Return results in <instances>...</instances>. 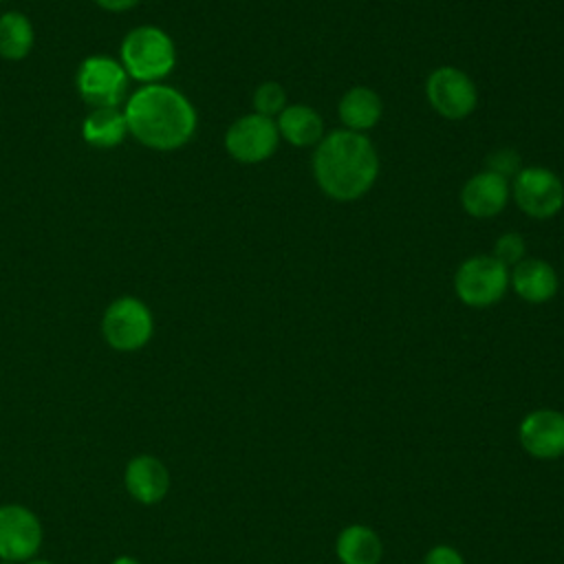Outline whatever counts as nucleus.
I'll return each instance as SVG.
<instances>
[{"mask_svg": "<svg viewBox=\"0 0 564 564\" xmlns=\"http://www.w3.org/2000/svg\"><path fill=\"white\" fill-rule=\"evenodd\" d=\"M128 134L159 152L183 148L196 132V110L189 99L167 84H143L123 106Z\"/></svg>", "mask_w": 564, "mask_h": 564, "instance_id": "f257e3e1", "label": "nucleus"}, {"mask_svg": "<svg viewBox=\"0 0 564 564\" xmlns=\"http://www.w3.org/2000/svg\"><path fill=\"white\" fill-rule=\"evenodd\" d=\"M313 174L326 196L348 203L364 196L375 185L379 156L366 134L333 130L317 143Z\"/></svg>", "mask_w": 564, "mask_h": 564, "instance_id": "f03ea898", "label": "nucleus"}, {"mask_svg": "<svg viewBox=\"0 0 564 564\" xmlns=\"http://www.w3.org/2000/svg\"><path fill=\"white\" fill-rule=\"evenodd\" d=\"M119 62L128 77L141 84H159L176 66V46L163 29L141 24L121 40Z\"/></svg>", "mask_w": 564, "mask_h": 564, "instance_id": "7ed1b4c3", "label": "nucleus"}, {"mask_svg": "<svg viewBox=\"0 0 564 564\" xmlns=\"http://www.w3.org/2000/svg\"><path fill=\"white\" fill-rule=\"evenodd\" d=\"M154 335V317L145 302L121 295L108 304L101 317V337L117 352L141 350Z\"/></svg>", "mask_w": 564, "mask_h": 564, "instance_id": "20e7f679", "label": "nucleus"}, {"mask_svg": "<svg viewBox=\"0 0 564 564\" xmlns=\"http://www.w3.org/2000/svg\"><path fill=\"white\" fill-rule=\"evenodd\" d=\"M509 284V267L494 256H474L454 273V291L458 300L471 308L496 304Z\"/></svg>", "mask_w": 564, "mask_h": 564, "instance_id": "39448f33", "label": "nucleus"}, {"mask_svg": "<svg viewBox=\"0 0 564 564\" xmlns=\"http://www.w3.org/2000/svg\"><path fill=\"white\" fill-rule=\"evenodd\" d=\"M75 86L88 106L119 108L126 99L128 73L119 59L108 55H88L77 68Z\"/></svg>", "mask_w": 564, "mask_h": 564, "instance_id": "423d86ee", "label": "nucleus"}, {"mask_svg": "<svg viewBox=\"0 0 564 564\" xmlns=\"http://www.w3.org/2000/svg\"><path fill=\"white\" fill-rule=\"evenodd\" d=\"M44 529L33 509L20 502L0 505V560L22 564L37 555Z\"/></svg>", "mask_w": 564, "mask_h": 564, "instance_id": "0eeeda50", "label": "nucleus"}, {"mask_svg": "<svg viewBox=\"0 0 564 564\" xmlns=\"http://www.w3.org/2000/svg\"><path fill=\"white\" fill-rule=\"evenodd\" d=\"M516 205L535 220L555 216L564 205V185L555 172L540 165L522 167L513 178Z\"/></svg>", "mask_w": 564, "mask_h": 564, "instance_id": "6e6552de", "label": "nucleus"}, {"mask_svg": "<svg viewBox=\"0 0 564 564\" xmlns=\"http://www.w3.org/2000/svg\"><path fill=\"white\" fill-rule=\"evenodd\" d=\"M425 97L441 117L452 121L469 117L478 104V90L471 77L454 66H441L430 73Z\"/></svg>", "mask_w": 564, "mask_h": 564, "instance_id": "1a4fd4ad", "label": "nucleus"}, {"mask_svg": "<svg viewBox=\"0 0 564 564\" xmlns=\"http://www.w3.org/2000/svg\"><path fill=\"white\" fill-rule=\"evenodd\" d=\"M280 141L273 119L258 112L242 115L225 132V150L240 163H260L269 159Z\"/></svg>", "mask_w": 564, "mask_h": 564, "instance_id": "9d476101", "label": "nucleus"}, {"mask_svg": "<svg viewBox=\"0 0 564 564\" xmlns=\"http://www.w3.org/2000/svg\"><path fill=\"white\" fill-rule=\"evenodd\" d=\"M170 471L154 454H137L123 467V487L139 505H156L170 491Z\"/></svg>", "mask_w": 564, "mask_h": 564, "instance_id": "9b49d317", "label": "nucleus"}, {"mask_svg": "<svg viewBox=\"0 0 564 564\" xmlns=\"http://www.w3.org/2000/svg\"><path fill=\"white\" fill-rule=\"evenodd\" d=\"M520 443L535 458H560L564 454V414L555 410L529 412L520 423Z\"/></svg>", "mask_w": 564, "mask_h": 564, "instance_id": "f8f14e48", "label": "nucleus"}, {"mask_svg": "<svg viewBox=\"0 0 564 564\" xmlns=\"http://www.w3.org/2000/svg\"><path fill=\"white\" fill-rule=\"evenodd\" d=\"M509 200V183L505 176L485 170L474 174L460 189V205L474 218L498 216Z\"/></svg>", "mask_w": 564, "mask_h": 564, "instance_id": "ddd939ff", "label": "nucleus"}, {"mask_svg": "<svg viewBox=\"0 0 564 564\" xmlns=\"http://www.w3.org/2000/svg\"><path fill=\"white\" fill-rule=\"evenodd\" d=\"M509 282L513 291L531 304L549 302L557 293L560 284L555 269L540 258H524L518 264H513Z\"/></svg>", "mask_w": 564, "mask_h": 564, "instance_id": "4468645a", "label": "nucleus"}, {"mask_svg": "<svg viewBox=\"0 0 564 564\" xmlns=\"http://www.w3.org/2000/svg\"><path fill=\"white\" fill-rule=\"evenodd\" d=\"M278 132L295 148H308L324 139V121L319 112L304 104L286 106L278 115Z\"/></svg>", "mask_w": 564, "mask_h": 564, "instance_id": "2eb2a0df", "label": "nucleus"}, {"mask_svg": "<svg viewBox=\"0 0 564 564\" xmlns=\"http://www.w3.org/2000/svg\"><path fill=\"white\" fill-rule=\"evenodd\" d=\"M381 110L383 106L379 95L366 86H355L346 90L337 106V115L341 123L346 126V130H352V132H364L375 128L381 119Z\"/></svg>", "mask_w": 564, "mask_h": 564, "instance_id": "dca6fc26", "label": "nucleus"}, {"mask_svg": "<svg viewBox=\"0 0 564 564\" xmlns=\"http://www.w3.org/2000/svg\"><path fill=\"white\" fill-rule=\"evenodd\" d=\"M128 134L123 110L119 108H93L82 121V139L99 150L119 145Z\"/></svg>", "mask_w": 564, "mask_h": 564, "instance_id": "f3484780", "label": "nucleus"}, {"mask_svg": "<svg viewBox=\"0 0 564 564\" xmlns=\"http://www.w3.org/2000/svg\"><path fill=\"white\" fill-rule=\"evenodd\" d=\"M335 551L341 564H379L383 546L370 527L350 524L337 535Z\"/></svg>", "mask_w": 564, "mask_h": 564, "instance_id": "a211bd4d", "label": "nucleus"}, {"mask_svg": "<svg viewBox=\"0 0 564 564\" xmlns=\"http://www.w3.org/2000/svg\"><path fill=\"white\" fill-rule=\"evenodd\" d=\"M35 44V29L31 20L20 11H7L0 15V57L7 62L24 59Z\"/></svg>", "mask_w": 564, "mask_h": 564, "instance_id": "6ab92c4d", "label": "nucleus"}, {"mask_svg": "<svg viewBox=\"0 0 564 564\" xmlns=\"http://www.w3.org/2000/svg\"><path fill=\"white\" fill-rule=\"evenodd\" d=\"M253 108L258 115L273 119V115H280L286 108V93L275 82H264L253 93Z\"/></svg>", "mask_w": 564, "mask_h": 564, "instance_id": "aec40b11", "label": "nucleus"}, {"mask_svg": "<svg viewBox=\"0 0 564 564\" xmlns=\"http://www.w3.org/2000/svg\"><path fill=\"white\" fill-rule=\"evenodd\" d=\"M524 253H527L524 240H522V236L516 234V231L502 234V236L496 240V245H494V258L500 260L505 267L518 264L520 260H524Z\"/></svg>", "mask_w": 564, "mask_h": 564, "instance_id": "412c9836", "label": "nucleus"}, {"mask_svg": "<svg viewBox=\"0 0 564 564\" xmlns=\"http://www.w3.org/2000/svg\"><path fill=\"white\" fill-rule=\"evenodd\" d=\"M487 165L491 172L500 174V176H509V174H518L520 172V156L511 150V148H505V150H496L487 156Z\"/></svg>", "mask_w": 564, "mask_h": 564, "instance_id": "4be33fe9", "label": "nucleus"}, {"mask_svg": "<svg viewBox=\"0 0 564 564\" xmlns=\"http://www.w3.org/2000/svg\"><path fill=\"white\" fill-rule=\"evenodd\" d=\"M423 564H465V560H463V555L454 546L438 544L432 551H427Z\"/></svg>", "mask_w": 564, "mask_h": 564, "instance_id": "5701e85b", "label": "nucleus"}, {"mask_svg": "<svg viewBox=\"0 0 564 564\" xmlns=\"http://www.w3.org/2000/svg\"><path fill=\"white\" fill-rule=\"evenodd\" d=\"M139 0H95L97 7H101L104 11H110V13H121V11H128L137 4Z\"/></svg>", "mask_w": 564, "mask_h": 564, "instance_id": "b1692460", "label": "nucleus"}, {"mask_svg": "<svg viewBox=\"0 0 564 564\" xmlns=\"http://www.w3.org/2000/svg\"><path fill=\"white\" fill-rule=\"evenodd\" d=\"M110 564H141V560H137L134 555H117Z\"/></svg>", "mask_w": 564, "mask_h": 564, "instance_id": "393cba45", "label": "nucleus"}, {"mask_svg": "<svg viewBox=\"0 0 564 564\" xmlns=\"http://www.w3.org/2000/svg\"><path fill=\"white\" fill-rule=\"evenodd\" d=\"M22 564H55V562H51V560H44V557H31V560H26V562H22Z\"/></svg>", "mask_w": 564, "mask_h": 564, "instance_id": "a878e982", "label": "nucleus"}]
</instances>
